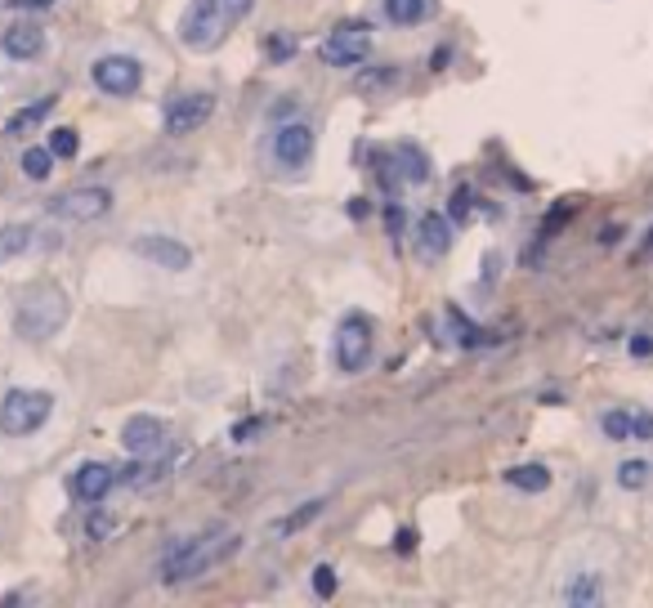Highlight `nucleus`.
Segmentation results:
<instances>
[{
    "mask_svg": "<svg viewBox=\"0 0 653 608\" xmlns=\"http://www.w3.org/2000/svg\"><path fill=\"white\" fill-rule=\"evenodd\" d=\"M108 211H113V193L108 188H72V193H59L50 202V215L54 220H72V224L104 220Z\"/></svg>",
    "mask_w": 653,
    "mask_h": 608,
    "instance_id": "obj_7",
    "label": "nucleus"
},
{
    "mask_svg": "<svg viewBox=\"0 0 653 608\" xmlns=\"http://www.w3.org/2000/svg\"><path fill=\"white\" fill-rule=\"evenodd\" d=\"M600 242H604V246L622 242V224H609V229H604V233H600Z\"/></svg>",
    "mask_w": 653,
    "mask_h": 608,
    "instance_id": "obj_39",
    "label": "nucleus"
},
{
    "mask_svg": "<svg viewBox=\"0 0 653 608\" xmlns=\"http://www.w3.org/2000/svg\"><path fill=\"white\" fill-rule=\"evenodd\" d=\"M470 211H475V193H470V188H457V193H452V206H448V220L461 224Z\"/></svg>",
    "mask_w": 653,
    "mask_h": 608,
    "instance_id": "obj_30",
    "label": "nucleus"
},
{
    "mask_svg": "<svg viewBox=\"0 0 653 608\" xmlns=\"http://www.w3.org/2000/svg\"><path fill=\"white\" fill-rule=\"evenodd\" d=\"M50 152H54V157H77V152H81V139H77V130H68V125L50 130Z\"/></svg>",
    "mask_w": 653,
    "mask_h": 608,
    "instance_id": "obj_25",
    "label": "nucleus"
},
{
    "mask_svg": "<svg viewBox=\"0 0 653 608\" xmlns=\"http://www.w3.org/2000/svg\"><path fill=\"white\" fill-rule=\"evenodd\" d=\"M68 313H72L68 291H63L59 282L41 277V282L23 286L18 309H14V331H18L23 340H50V336H59V331H63Z\"/></svg>",
    "mask_w": 653,
    "mask_h": 608,
    "instance_id": "obj_2",
    "label": "nucleus"
},
{
    "mask_svg": "<svg viewBox=\"0 0 653 608\" xmlns=\"http://www.w3.org/2000/svg\"><path fill=\"white\" fill-rule=\"evenodd\" d=\"M90 77H95V86H99L104 95L126 99V95H134V90H139L143 68H139V59H131V54H104V59L90 68Z\"/></svg>",
    "mask_w": 653,
    "mask_h": 608,
    "instance_id": "obj_8",
    "label": "nucleus"
},
{
    "mask_svg": "<svg viewBox=\"0 0 653 608\" xmlns=\"http://www.w3.org/2000/svg\"><path fill=\"white\" fill-rule=\"evenodd\" d=\"M113 528H117V519H113L108 510H90V519H86V532H90V541H104V537H113Z\"/></svg>",
    "mask_w": 653,
    "mask_h": 608,
    "instance_id": "obj_29",
    "label": "nucleus"
},
{
    "mask_svg": "<svg viewBox=\"0 0 653 608\" xmlns=\"http://www.w3.org/2000/svg\"><path fill=\"white\" fill-rule=\"evenodd\" d=\"M122 443H126V452H131L134 461H139V457L157 461V457L166 452V425H161L157 416H131V421L122 425Z\"/></svg>",
    "mask_w": 653,
    "mask_h": 608,
    "instance_id": "obj_11",
    "label": "nucleus"
},
{
    "mask_svg": "<svg viewBox=\"0 0 653 608\" xmlns=\"http://www.w3.org/2000/svg\"><path fill=\"white\" fill-rule=\"evenodd\" d=\"M631 434H636V439H653V416H649V412L631 416Z\"/></svg>",
    "mask_w": 653,
    "mask_h": 608,
    "instance_id": "obj_35",
    "label": "nucleus"
},
{
    "mask_svg": "<svg viewBox=\"0 0 653 608\" xmlns=\"http://www.w3.org/2000/svg\"><path fill=\"white\" fill-rule=\"evenodd\" d=\"M215 117V95H179L166 104V134H193Z\"/></svg>",
    "mask_w": 653,
    "mask_h": 608,
    "instance_id": "obj_10",
    "label": "nucleus"
},
{
    "mask_svg": "<svg viewBox=\"0 0 653 608\" xmlns=\"http://www.w3.org/2000/svg\"><path fill=\"white\" fill-rule=\"evenodd\" d=\"M448 322L457 327V340H461V345H484V331H479L475 322H466V313H461L457 304H448Z\"/></svg>",
    "mask_w": 653,
    "mask_h": 608,
    "instance_id": "obj_26",
    "label": "nucleus"
},
{
    "mask_svg": "<svg viewBox=\"0 0 653 608\" xmlns=\"http://www.w3.org/2000/svg\"><path fill=\"white\" fill-rule=\"evenodd\" d=\"M600 430H604L609 443H627V439H631V416H627L622 407H613V412L600 416Z\"/></svg>",
    "mask_w": 653,
    "mask_h": 608,
    "instance_id": "obj_23",
    "label": "nucleus"
},
{
    "mask_svg": "<svg viewBox=\"0 0 653 608\" xmlns=\"http://www.w3.org/2000/svg\"><path fill=\"white\" fill-rule=\"evenodd\" d=\"M367 363H372V318L345 313L340 327H336V367L345 376H354V371H363Z\"/></svg>",
    "mask_w": 653,
    "mask_h": 608,
    "instance_id": "obj_5",
    "label": "nucleus"
},
{
    "mask_svg": "<svg viewBox=\"0 0 653 608\" xmlns=\"http://www.w3.org/2000/svg\"><path fill=\"white\" fill-rule=\"evenodd\" d=\"M322 505H327L322 496H313V501H304V505H300V510H295L291 519H282V523H277V532H282V537H291V532H300L304 523H313V519H318V510H322Z\"/></svg>",
    "mask_w": 653,
    "mask_h": 608,
    "instance_id": "obj_24",
    "label": "nucleus"
},
{
    "mask_svg": "<svg viewBox=\"0 0 653 608\" xmlns=\"http://www.w3.org/2000/svg\"><path fill=\"white\" fill-rule=\"evenodd\" d=\"M385 18L394 27H421L434 18V0H385Z\"/></svg>",
    "mask_w": 653,
    "mask_h": 608,
    "instance_id": "obj_17",
    "label": "nucleus"
},
{
    "mask_svg": "<svg viewBox=\"0 0 653 608\" xmlns=\"http://www.w3.org/2000/svg\"><path fill=\"white\" fill-rule=\"evenodd\" d=\"M385 224H390V233H403V224H407V220H403V206H390V211H385Z\"/></svg>",
    "mask_w": 653,
    "mask_h": 608,
    "instance_id": "obj_38",
    "label": "nucleus"
},
{
    "mask_svg": "<svg viewBox=\"0 0 653 608\" xmlns=\"http://www.w3.org/2000/svg\"><path fill=\"white\" fill-rule=\"evenodd\" d=\"M273 157H277L282 170L300 175V170L309 166V157H313V130L300 125V122H286L277 134H273Z\"/></svg>",
    "mask_w": 653,
    "mask_h": 608,
    "instance_id": "obj_9",
    "label": "nucleus"
},
{
    "mask_svg": "<svg viewBox=\"0 0 653 608\" xmlns=\"http://www.w3.org/2000/svg\"><path fill=\"white\" fill-rule=\"evenodd\" d=\"M27 246H32V229H27V224H9V229H0V264L14 259V255H23Z\"/></svg>",
    "mask_w": 653,
    "mask_h": 608,
    "instance_id": "obj_22",
    "label": "nucleus"
},
{
    "mask_svg": "<svg viewBox=\"0 0 653 608\" xmlns=\"http://www.w3.org/2000/svg\"><path fill=\"white\" fill-rule=\"evenodd\" d=\"M117 484V470L113 466H104V461H86V466H77L72 475H68V492L77 496V501H104L108 492Z\"/></svg>",
    "mask_w": 653,
    "mask_h": 608,
    "instance_id": "obj_13",
    "label": "nucleus"
},
{
    "mask_svg": "<svg viewBox=\"0 0 653 608\" xmlns=\"http://www.w3.org/2000/svg\"><path fill=\"white\" fill-rule=\"evenodd\" d=\"M264 50H268V63H286V59H295V36L273 32V36L264 41Z\"/></svg>",
    "mask_w": 653,
    "mask_h": 608,
    "instance_id": "obj_28",
    "label": "nucleus"
},
{
    "mask_svg": "<svg viewBox=\"0 0 653 608\" xmlns=\"http://www.w3.org/2000/svg\"><path fill=\"white\" fill-rule=\"evenodd\" d=\"M50 108H54V99H41V104H32V108L14 113V117L5 122V134H27L32 125H41V117H50Z\"/></svg>",
    "mask_w": 653,
    "mask_h": 608,
    "instance_id": "obj_21",
    "label": "nucleus"
},
{
    "mask_svg": "<svg viewBox=\"0 0 653 608\" xmlns=\"http://www.w3.org/2000/svg\"><path fill=\"white\" fill-rule=\"evenodd\" d=\"M372 50V27L367 23H340L327 41H322V63L327 68H358Z\"/></svg>",
    "mask_w": 653,
    "mask_h": 608,
    "instance_id": "obj_6",
    "label": "nucleus"
},
{
    "mask_svg": "<svg viewBox=\"0 0 653 608\" xmlns=\"http://www.w3.org/2000/svg\"><path fill=\"white\" fill-rule=\"evenodd\" d=\"M385 81H398V72H394V68H381V72H363V81H358V86H363V90H381Z\"/></svg>",
    "mask_w": 653,
    "mask_h": 608,
    "instance_id": "obj_32",
    "label": "nucleus"
},
{
    "mask_svg": "<svg viewBox=\"0 0 653 608\" xmlns=\"http://www.w3.org/2000/svg\"><path fill=\"white\" fill-rule=\"evenodd\" d=\"M394 175H403V179H412V184H425L430 179V161H425V152L416 148V143H398L390 157Z\"/></svg>",
    "mask_w": 653,
    "mask_h": 608,
    "instance_id": "obj_16",
    "label": "nucleus"
},
{
    "mask_svg": "<svg viewBox=\"0 0 653 608\" xmlns=\"http://www.w3.org/2000/svg\"><path fill=\"white\" fill-rule=\"evenodd\" d=\"M251 5L256 0H193L179 18V41L197 54H211L233 36V27L251 14Z\"/></svg>",
    "mask_w": 653,
    "mask_h": 608,
    "instance_id": "obj_1",
    "label": "nucleus"
},
{
    "mask_svg": "<svg viewBox=\"0 0 653 608\" xmlns=\"http://www.w3.org/2000/svg\"><path fill=\"white\" fill-rule=\"evenodd\" d=\"M502 479H506V487H520V492H546V487H550V470H546L541 461H532V466L506 470Z\"/></svg>",
    "mask_w": 653,
    "mask_h": 608,
    "instance_id": "obj_18",
    "label": "nucleus"
},
{
    "mask_svg": "<svg viewBox=\"0 0 653 608\" xmlns=\"http://www.w3.org/2000/svg\"><path fill=\"white\" fill-rule=\"evenodd\" d=\"M50 412H54V394H45V389H9L5 403H0V434L27 439V434H36L50 421Z\"/></svg>",
    "mask_w": 653,
    "mask_h": 608,
    "instance_id": "obj_3",
    "label": "nucleus"
},
{
    "mask_svg": "<svg viewBox=\"0 0 653 608\" xmlns=\"http://www.w3.org/2000/svg\"><path fill=\"white\" fill-rule=\"evenodd\" d=\"M448 246H452V220L439 215V211L421 215V224H416V255L421 259H439V255H448Z\"/></svg>",
    "mask_w": 653,
    "mask_h": 608,
    "instance_id": "obj_15",
    "label": "nucleus"
},
{
    "mask_svg": "<svg viewBox=\"0 0 653 608\" xmlns=\"http://www.w3.org/2000/svg\"><path fill=\"white\" fill-rule=\"evenodd\" d=\"M568 211H573V202H559V206H555V211L546 215V233H555V229H559V224L568 220Z\"/></svg>",
    "mask_w": 653,
    "mask_h": 608,
    "instance_id": "obj_33",
    "label": "nucleus"
},
{
    "mask_svg": "<svg viewBox=\"0 0 653 608\" xmlns=\"http://www.w3.org/2000/svg\"><path fill=\"white\" fill-rule=\"evenodd\" d=\"M251 434H260V421H256V416H251V421H238V425H233V443H247Z\"/></svg>",
    "mask_w": 653,
    "mask_h": 608,
    "instance_id": "obj_34",
    "label": "nucleus"
},
{
    "mask_svg": "<svg viewBox=\"0 0 653 608\" xmlns=\"http://www.w3.org/2000/svg\"><path fill=\"white\" fill-rule=\"evenodd\" d=\"M653 354V336H631V358H649Z\"/></svg>",
    "mask_w": 653,
    "mask_h": 608,
    "instance_id": "obj_37",
    "label": "nucleus"
},
{
    "mask_svg": "<svg viewBox=\"0 0 653 608\" xmlns=\"http://www.w3.org/2000/svg\"><path fill=\"white\" fill-rule=\"evenodd\" d=\"M564 600H568V604H582V608L600 604V600H604L600 577H573V582H568V591H564Z\"/></svg>",
    "mask_w": 653,
    "mask_h": 608,
    "instance_id": "obj_20",
    "label": "nucleus"
},
{
    "mask_svg": "<svg viewBox=\"0 0 653 608\" xmlns=\"http://www.w3.org/2000/svg\"><path fill=\"white\" fill-rule=\"evenodd\" d=\"M229 546H238V537H220V532H211V537H197V541H188V546H179L175 550V559L166 564V586H179V582H193V577H202L206 568H215L224 555H229Z\"/></svg>",
    "mask_w": 653,
    "mask_h": 608,
    "instance_id": "obj_4",
    "label": "nucleus"
},
{
    "mask_svg": "<svg viewBox=\"0 0 653 608\" xmlns=\"http://www.w3.org/2000/svg\"><path fill=\"white\" fill-rule=\"evenodd\" d=\"M649 461H622V470H618V484L627 487V492H636V487L649 484Z\"/></svg>",
    "mask_w": 653,
    "mask_h": 608,
    "instance_id": "obj_27",
    "label": "nucleus"
},
{
    "mask_svg": "<svg viewBox=\"0 0 653 608\" xmlns=\"http://www.w3.org/2000/svg\"><path fill=\"white\" fill-rule=\"evenodd\" d=\"M313 595H318V600H331V595H336V573H331L327 564L313 568Z\"/></svg>",
    "mask_w": 653,
    "mask_h": 608,
    "instance_id": "obj_31",
    "label": "nucleus"
},
{
    "mask_svg": "<svg viewBox=\"0 0 653 608\" xmlns=\"http://www.w3.org/2000/svg\"><path fill=\"white\" fill-rule=\"evenodd\" d=\"M134 255L139 259H148V264H157V268H166V273H184L188 264H193V250L184 242H175V238H161V233H148V238H134Z\"/></svg>",
    "mask_w": 653,
    "mask_h": 608,
    "instance_id": "obj_12",
    "label": "nucleus"
},
{
    "mask_svg": "<svg viewBox=\"0 0 653 608\" xmlns=\"http://www.w3.org/2000/svg\"><path fill=\"white\" fill-rule=\"evenodd\" d=\"M54 161H59V157L50 152V143H45V148H27V152H23V175L36 179V184H45L50 170H54Z\"/></svg>",
    "mask_w": 653,
    "mask_h": 608,
    "instance_id": "obj_19",
    "label": "nucleus"
},
{
    "mask_svg": "<svg viewBox=\"0 0 653 608\" xmlns=\"http://www.w3.org/2000/svg\"><path fill=\"white\" fill-rule=\"evenodd\" d=\"M0 50L14 59V63H32V59H41L45 54V32L36 27V23H9L5 27V36H0Z\"/></svg>",
    "mask_w": 653,
    "mask_h": 608,
    "instance_id": "obj_14",
    "label": "nucleus"
},
{
    "mask_svg": "<svg viewBox=\"0 0 653 608\" xmlns=\"http://www.w3.org/2000/svg\"><path fill=\"white\" fill-rule=\"evenodd\" d=\"M45 5H54V0H14V9H45Z\"/></svg>",
    "mask_w": 653,
    "mask_h": 608,
    "instance_id": "obj_40",
    "label": "nucleus"
},
{
    "mask_svg": "<svg viewBox=\"0 0 653 608\" xmlns=\"http://www.w3.org/2000/svg\"><path fill=\"white\" fill-rule=\"evenodd\" d=\"M394 550H398V555H412V550H416V532H412V528H403V532L394 537Z\"/></svg>",
    "mask_w": 653,
    "mask_h": 608,
    "instance_id": "obj_36",
    "label": "nucleus"
}]
</instances>
